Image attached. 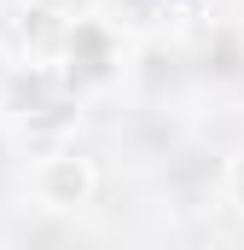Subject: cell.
<instances>
[{
	"mask_svg": "<svg viewBox=\"0 0 244 250\" xmlns=\"http://www.w3.org/2000/svg\"><path fill=\"white\" fill-rule=\"evenodd\" d=\"M93 187H99V175H93V163L76 157V151H53V157L35 163V198H41L47 209H81V204L93 198Z\"/></svg>",
	"mask_w": 244,
	"mask_h": 250,
	"instance_id": "obj_1",
	"label": "cell"
},
{
	"mask_svg": "<svg viewBox=\"0 0 244 250\" xmlns=\"http://www.w3.org/2000/svg\"><path fill=\"white\" fill-rule=\"evenodd\" d=\"M227 192H233V204L244 209V151L233 157V163H227Z\"/></svg>",
	"mask_w": 244,
	"mask_h": 250,
	"instance_id": "obj_2",
	"label": "cell"
}]
</instances>
